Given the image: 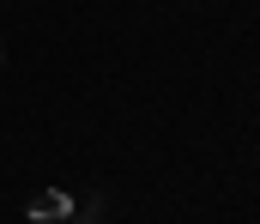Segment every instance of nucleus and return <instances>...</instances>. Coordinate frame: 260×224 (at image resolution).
Here are the masks:
<instances>
[{"label": "nucleus", "instance_id": "f257e3e1", "mask_svg": "<svg viewBox=\"0 0 260 224\" xmlns=\"http://www.w3.org/2000/svg\"><path fill=\"white\" fill-rule=\"evenodd\" d=\"M24 218H30V224H61V218H73V194H61V188H43V194H30Z\"/></svg>", "mask_w": 260, "mask_h": 224}]
</instances>
